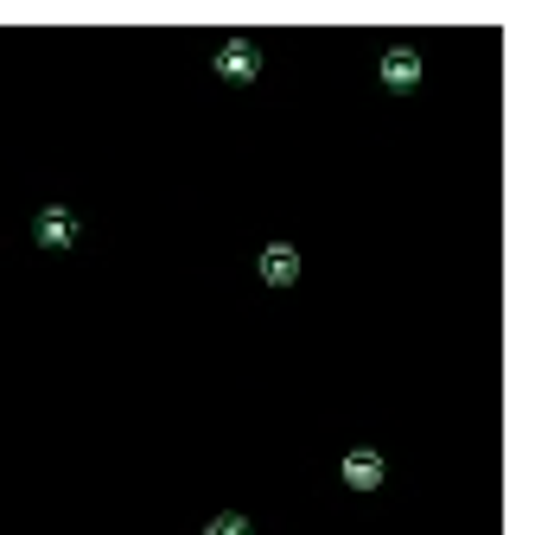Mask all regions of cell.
Wrapping results in <instances>:
<instances>
[{"instance_id":"obj_1","label":"cell","mask_w":535,"mask_h":535,"mask_svg":"<svg viewBox=\"0 0 535 535\" xmlns=\"http://www.w3.org/2000/svg\"><path fill=\"white\" fill-rule=\"evenodd\" d=\"M32 236H39L45 249H71L77 243V217L64 211V204H45V211L32 217Z\"/></svg>"},{"instance_id":"obj_6","label":"cell","mask_w":535,"mask_h":535,"mask_svg":"<svg viewBox=\"0 0 535 535\" xmlns=\"http://www.w3.org/2000/svg\"><path fill=\"white\" fill-rule=\"evenodd\" d=\"M204 535H249V523L236 510H223V516H211V529H204Z\"/></svg>"},{"instance_id":"obj_3","label":"cell","mask_w":535,"mask_h":535,"mask_svg":"<svg viewBox=\"0 0 535 535\" xmlns=\"http://www.w3.org/2000/svg\"><path fill=\"white\" fill-rule=\"evenodd\" d=\"M255 64H262V58H255V45H249V39H223V45H217V77L249 83V77H255Z\"/></svg>"},{"instance_id":"obj_5","label":"cell","mask_w":535,"mask_h":535,"mask_svg":"<svg viewBox=\"0 0 535 535\" xmlns=\"http://www.w3.org/2000/svg\"><path fill=\"white\" fill-rule=\"evenodd\" d=\"M262 281H268V287H293V281H300V255H293L287 243L262 249Z\"/></svg>"},{"instance_id":"obj_4","label":"cell","mask_w":535,"mask_h":535,"mask_svg":"<svg viewBox=\"0 0 535 535\" xmlns=\"http://www.w3.org/2000/svg\"><path fill=\"white\" fill-rule=\"evenodd\" d=\"M383 83H389V90H414V83H421V58H414L408 45L383 51Z\"/></svg>"},{"instance_id":"obj_2","label":"cell","mask_w":535,"mask_h":535,"mask_svg":"<svg viewBox=\"0 0 535 535\" xmlns=\"http://www.w3.org/2000/svg\"><path fill=\"white\" fill-rule=\"evenodd\" d=\"M344 485H351V491H376V485H383V453L351 446V453H344Z\"/></svg>"}]
</instances>
